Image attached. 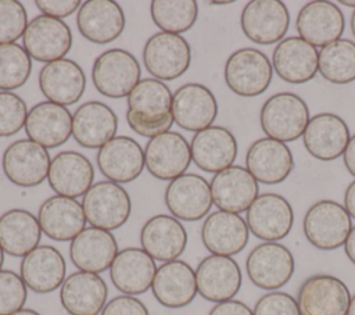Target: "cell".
<instances>
[{
  "mask_svg": "<svg viewBox=\"0 0 355 315\" xmlns=\"http://www.w3.org/2000/svg\"><path fill=\"white\" fill-rule=\"evenodd\" d=\"M171 89L158 79H141L128 96L126 122L129 128L143 136L153 139L172 128Z\"/></svg>",
  "mask_w": 355,
  "mask_h": 315,
  "instance_id": "obj_1",
  "label": "cell"
},
{
  "mask_svg": "<svg viewBox=\"0 0 355 315\" xmlns=\"http://www.w3.org/2000/svg\"><path fill=\"white\" fill-rule=\"evenodd\" d=\"M261 128L265 135L279 142H294L304 135L309 122L306 103L291 92L270 96L259 114Z\"/></svg>",
  "mask_w": 355,
  "mask_h": 315,
  "instance_id": "obj_2",
  "label": "cell"
},
{
  "mask_svg": "<svg viewBox=\"0 0 355 315\" xmlns=\"http://www.w3.org/2000/svg\"><path fill=\"white\" fill-rule=\"evenodd\" d=\"M137 58L128 50L110 49L93 62L92 80L96 90L110 99L128 97L141 80Z\"/></svg>",
  "mask_w": 355,
  "mask_h": 315,
  "instance_id": "obj_3",
  "label": "cell"
},
{
  "mask_svg": "<svg viewBox=\"0 0 355 315\" xmlns=\"http://www.w3.org/2000/svg\"><path fill=\"white\" fill-rule=\"evenodd\" d=\"M82 207L92 226L108 232L123 226L132 212L129 193L111 180L93 183L82 198Z\"/></svg>",
  "mask_w": 355,
  "mask_h": 315,
  "instance_id": "obj_4",
  "label": "cell"
},
{
  "mask_svg": "<svg viewBox=\"0 0 355 315\" xmlns=\"http://www.w3.org/2000/svg\"><path fill=\"white\" fill-rule=\"evenodd\" d=\"M273 67L258 49L244 47L233 51L225 62L223 76L227 87L237 96L255 97L270 85Z\"/></svg>",
  "mask_w": 355,
  "mask_h": 315,
  "instance_id": "obj_5",
  "label": "cell"
},
{
  "mask_svg": "<svg viewBox=\"0 0 355 315\" xmlns=\"http://www.w3.org/2000/svg\"><path fill=\"white\" fill-rule=\"evenodd\" d=\"M302 229L313 247L329 251L344 246L352 229V221L341 204L333 200H320L308 208Z\"/></svg>",
  "mask_w": 355,
  "mask_h": 315,
  "instance_id": "obj_6",
  "label": "cell"
},
{
  "mask_svg": "<svg viewBox=\"0 0 355 315\" xmlns=\"http://www.w3.org/2000/svg\"><path fill=\"white\" fill-rule=\"evenodd\" d=\"M143 64L147 72L158 80H173L190 67L191 49L182 35L157 32L143 47Z\"/></svg>",
  "mask_w": 355,
  "mask_h": 315,
  "instance_id": "obj_7",
  "label": "cell"
},
{
  "mask_svg": "<svg viewBox=\"0 0 355 315\" xmlns=\"http://www.w3.org/2000/svg\"><path fill=\"white\" fill-rule=\"evenodd\" d=\"M50 154L47 148L31 139H19L8 144L1 157L6 178L19 187L42 185L49 175Z\"/></svg>",
  "mask_w": 355,
  "mask_h": 315,
  "instance_id": "obj_8",
  "label": "cell"
},
{
  "mask_svg": "<svg viewBox=\"0 0 355 315\" xmlns=\"http://www.w3.org/2000/svg\"><path fill=\"white\" fill-rule=\"evenodd\" d=\"M72 42V32L64 19L43 14L33 17L28 22L22 36V47L31 58L46 64L65 58Z\"/></svg>",
  "mask_w": 355,
  "mask_h": 315,
  "instance_id": "obj_9",
  "label": "cell"
},
{
  "mask_svg": "<svg viewBox=\"0 0 355 315\" xmlns=\"http://www.w3.org/2000/svg\"><path fill=\"white\" fill-rule=\"evenodd\" d=\"M294 266L291 251L277 241H265L255 246L245 259L250 280L263 290L283 287L291 279Z\"/></svg>",
  "mask_w": 355,
  "mask_h": 315,
  "instance_id": "obj_10",
  "label": "cell"
},
{
  "mask_svg": "<svg viewBox=\"0 0 355 315\" xmlns=\"http://www.w3.org/2000/svg\"><path fill=\"white\" fill-rule=\"evenodd\" d=\"M349 301L347 284L327 273L309 276L297 294L301 315H347Z\"/></svg>",
  "mask_w": 355,
  "mask_h": 315,
  "instance_id": "obj_11",
  "label": "cell"
},
{
  "mask_svg": "<svg viewBox=\"0 0 355 315\" xmlns=\"http://www.w3.org/2000/svg\"><path fill=\"white\" fill-rule=\"evenodd\" d=\"M191 162L190 143L179 132L168 130L150 139L144 147L147 171L159 180H173L183 173Z\"/></svg>",
  "mask_w": 355,
  "mask_h": 315,
  "instance_id": "obj_12",
  "label": "cell"
},
{
  "mask_svg": "<svg viewBox=\"0 0 355 315\" xmlns=\"http://www.w3.org/2000/svg\"><path fill=\"white\" fill-rule=\"evenodd\" d=\"M164 201L172 216L187 222L202 219L214 204L208 180L197 173H183L171 180Z\"/></svg>",
  "mask_w": 355,
  "mask_h": 315,
  "instance_id": "obj_13",
  "label": "cell"
},
{
  "mask_svg": "<svg viewBox=\"0 0 355 315\" xmlns=\"http://www.w3.org/2000/svg\"><path fill=\"white\" fill-rule=\"evenodd\" d=\"M243 33L254 43L272 44L283 40L290 26V12L279 0H252L241 11Z\"/></svg>",
  "mask_w": 355,
  "mask_h": 315,
  "instance_id": "obj_14",
  "label": "cell"
},
{
  "mask_svg": "<svg viewBox=\"0 0 355 315\" xmlns=\"http://www.w3.org/2000/svg\"><path fill=\"white\" fill-rule=\"evenodd\" d=\"M245 222L255 237L263 241H277L290 233L294 223V211L283 196L263 193L247 210Z\"/></svg>",
  "mask_w": 355,
  "mask_h": 315,
  "instance_id": "obj_15",
  "label": "cell"
},
{
  "mask_svg": "<svg viewBox=\"0 0 355 315\" xmlns=\"http://www.w3.org/2000/svg\"><path fill=\"white\" fill-rule=\"evenodd\" d=\"M216 115L218 101L207 86L184 83L173 93L172 117L179 128L197 133L212 126Z\"/></svg>",
  "mask_w": 355,
  "mask_h": 315,
  "instance_id": "obj_16",
  "label": "cell"
},
{
  "mask_svg": "<svg viewBox=\"0 0 355 315\" xmlns=\"http://www.w3.org/2000/svg\"><path fill=\"white\" fill-rule=\"evenodd\" d=\"M198 294L211 301L222 303L233 300L243 282L241 269L232 257L208 255L196 268Z\"/></svg>",
  "mask_w": 355,
  "mask_h": 315,
  "instance_id": "obj_17",
  "label": "cell"
},
{
  "mask_svg": "<svg viewBox=\"0 0 355 315\" xmlns=\"http://www.w3.org/2000/svg\"><path fill=\"white\" fill-rule=\"evenodd\" d=\"M295 26L300 37L313 47H324L341 37L345 18L336 3L313 0L300 10Z\"/></svg>",
  "mask_w": 355,
  "mask_h": 315,
  "instance_id": "obj_18",
  "label": "cell"
},
{
  "mask_svg": "<svg viewBox=\"0 0 355 315\" xmlns=\"http://www.w3.org/2000/svg\"><path fill=\"white\" fill-rule=\"evenodd\" d=\"M122 7L112 0L83 1L76 14L79 33L96 44H107L116 40L125 29Z\"/></svg>",
  "mask_w": 355,
  "mask_h": 315,
  "instance_id": "obj_19",
  "label": "cell"
},
{
  "mask_svg": "<svg viewBox=\"0 0 355 315\" xmlns=\"http://www.w3.org/2000/svg\"><path fill=\"white\" fill-rule=\"evenodd\" d=\"M212 203L226 212L240 214L258 197V182L241 165H232L215 173L209 182Z\"/></svg>",
  "mask_w": 355,
  "mask_h": 315,
  "instance_id": "obj_20",
  "label": "cell"
},
{
  "mask_svg": "<svg viewBox=\"0 0 355 315\" xmlns=\"http://www.w3.org/2000/svg\"><path fill=\"white\" fill-rule=\"evenodd\" d=\"M96 161L100 172L115 183L133 182L146 167L144 150L129 136H115L107 142L98 148Z\"/></svg>",
  "mask_w": 355,
  "mask_h": 315,
  "instance_id": "obj_21",
  "label": "cell"
},
{
  "mask_svg": "<svg viewBox=\"0 0 355 315\" xmlns=\"http://www.w3.org/2000/svg\"><path fill=\"white\" fill-rule=\"evenodd\" d=\"M37 80L47 101L64 107L78 103L86 90V75L82 67L69 58L44 64L39 71Z\"/></svg>",
  "mask_w": 355,
  "mask_h": 315,
  "instance_id": "obj_22",
  "label": "cell"
},
{
  "mask_svg": "<svg viewBox=\"0 0 355 315\" xmlns=\"http://www.w3.org/2000/svg\"><path fill=\"white\" fill-rule=\"evenodd\" d=\"M140 244L157 261H175L186 250L187 232L175 216L158 214L148 218L141 226Z\"/></svg>",
  "mask_w": 355,
  "mask_h": 315,
  "instance_id": "obj_23",
  "label": "cell"
},
{
  "mask_svg": "<svg viewBox=\"0 0 355 315\" xmlns=\"http://www.w3.org/2000/svg\"><path fill=\"white\" fill-rule=\"evenodd\" d=\"M247 171L263 185H277L288 178L294 168V158L283 142L262 137L255 140L245 154Z\"/></svg>",
  "mask_w": 355,
  "mask_h": 315,
  "instance_id": "obj_24",
  "label": "cell"
},
{
  "mask_svg": "<svg viewBox=\"0 0 355 315\" xmlns=\"http://www.w3.org/2000/svg\"><path fill=\"white\" fill-rule=\"evenodd\" d=\"M47 180L57 196L83 197L93 185L94 168L82 153L64 150L51 158Z\"/></svg>",
  "mask_w": 355,
  "mask_h": 315,
  "instance_id": "obj_25",
  "label": "cell"
},
{
  "mask_svg": "<svg viewBox=\"0 0 355 315\" xmlns=\"http://www.w3.org/2000/svg\"><path fill=\"white\" fill-rule=\"evenodd\" d=\"M25 133L44 148L64 144L72 135V114L60 104L40 101L31 107L25 122Z\"/></svg>",
  "mask_w": 355,
  "mask_h": 315,
  "instance_id": "obj_26",
  "label": "cell"
},
{
  "mask_svg": "<svg viewBox=\"0 0 355 315\" xmlns=\"http://www.w3.org/2000/svg\"><path fill=\"white\" fill-rule=\"evenodd\" d=\"M118 117L103 101L80 104L72 115V136L85 148H101L116 136Z\"/></svg>",
  "mask_w": 355,
  "mask_h": 315,
  "instance_id": "obj_27",
  "label": "cell"
},
{
  "mask_svg": "<svg viewBox=\"0 0 355 315\" xmlns=\"http://www.w3.org/2000/svg\"><path fill=\"white\" fill-rule=\"evenodd\" d=\"M190 151L191 161L201 171L218 173L233 165L237 157V140L227 128L212 125L194 133Z\"/></svg>",
  "mask_w": 355,
  "mask_h": 315,
  "instance_id": "obj_28",
  "label": "cell"
},
{
  "mask_svg": "<svg viewBox=\"0 0 355 315\" xmlns=\"http://www.w3.org/2000/svg\"><path fill=\"white\" fill-rule=\"evenodd\" d=\"M248 237L247 222L233 212L214 211L201 226L202 244L214 255L232 257L239 254L247 246Z\"/></svg>",
  "mask_w": 355,
  "mask_h": 315,
  "instance_id": "obj_29",
  "label": "cell"
},
{
  "mask_svg": "<svg viewBox=\"0 0 355 315\" xmlns=\"http://www.w3.org/2000/svg\"><path fill=\"white\" fill-rule=\"evenodd\" d=\"M349 137L347 124L333 112H320L309 118L302 135L306 151L320 161H331L341 157Z\"/></svg>",
  "mask_w": 355,
  "mask_h": 315,
  "instance_id": "obj_30",
  "label": "cell"
},
{
  "mask_svg": "<svg viewBox=\"0 0 355 315\" xmlns=\"http://www.w3.org/2000/svg\"><path fill=\"white\" fill-rule=\"evenodd\" d=\"M108 287L98 273L78 271L65 278L60 301L69 315H98L107 304Z\"/></svg>",
  "mask_w": 355,
  "mask_h": 315,
  "instance_id": "obj_31",
  "label": "cell"
},
{
  "mask_svg": "<svg viewBox=\"0 0 355 315\" xmlns=\"http://www.w3.org/2000/svg\"><path fill=\"white\" fill-rule=\"evenodd\" d=\"M42 232L55 241H72L86 229V215L76 198L53 196L42 203L37 211Z\"/></svg>",
  "mask_w": 355,
  "mask_h": 315,
  "instance_id": "obj_32",
  "label": "cell"
},
{
  "mask_svg": "<svg viewBox=\"0 0 355 315\" xmlns=\"http://www.w3.org/2000/svg\"><path fill=\"white\" fill-rule=\"evenodd\" d=\"M319 53L300 36H288L277 43L272 56V67L287 83L301 85L315 78Z\"/></svg>",
  "mask_w": 355,
  "mask_h": 315,
  "instance_id": "obj_33",
  "label": "cell"
},
{
  "mask_svg": "<svg viewBox=\"0 0 355 315\" xmlns=\"http://www.w3.org/2000/svg\"><path fill=\"white\" fill-rule=\"evenodd\" d=\"M151 291L161 305L166 308H183L198 293L196 271L182 259L164 262L157 268Z\"/></svg>",
  "mask_w": 355,
  "mask_h": 315,
  "instance_id": "obj_34",
  "label": "cell"
},
{
  "mask_svg": "<svg viewBox=\"0 0 355 315\" xmlns=\"http://www.w3.org/2000/svg\"><path fill=\"white\" fill-rule=\"evenodd\" d=\"M67 264L53 246H37L26 254L19 265V276L28 289L46 294L57 290L65 280Z\"/></svg>",
  "mask_w": 355,
  "mask_h": 315,
  "instance_id": "obj_35",
  "label": "cell"
},
{
  "mask_svg": "<svg viewBox=\"0 0 355 315\" xmlns=\"http://www.w3.org/2000/svg\"><path fill=\"white\" fill-rule=\"evenodd\" d=\"M118 250L115 236L104 229L94 226L83 229L69 246L72 264L83 272L100 273L110 269Z\"/></svg>",
  "mask_w": 355,
  "mask_h": 315,
  "instance_id": "obj_36",
  "label": "cell"
},
{
  "mask_svg": "<svg viewBox=\"0 0 355 315\" xmlns=\"http://www.w3.org/2000/svg\"><path fill=\"white\" fill-rule=\"evenodd\" d=\"M155 272V259L139 247L121 250L110 266L112 284L126 296L146 293L153 284Z\"/></svg>",
  "mask_w": 355,
  "mask_h": 315,
  "instance_id": "obj_37",
  "label": "cell"
},
{
  "mask_svg": "<svg viewBox=\"0 0 355 315\" xmlns=\"http://www.w3.org/2000/svg\"><path fill=\"white\" fill-rule=\"evenodd\" d=\"M37 216L24 208H11L0 215V246L11 257H25L42 240Z\"/></svg>",
  "mask_w": 355,
  "mask_h": 315,
  "instance_id": "obj_38",
  "label": "cell"
},
{
  "mask_svg": "<svg viewBox=\"0 0 355 315\" xmlns=\"http://www.w3.org/2000/svg\"><path fill=\"white\" fill-rule=\"evenodd\" d=\"M319 74L334 85L355 80V42L338 39L319 51Z\"/></svg>",
  "mask_w": 355,
  "mask_h": 315,
  "instance_id": "obj_39",
  "label": "cell"
},
{
  "mask_svg": "<svg viewBox=\"0 0 355 315\" xmlns=\"http://www.w3.org/2000/svg\"><path fill=\"white\" fill-rule=\"evenodd\" d=\"M150 12L161 32L180 35L196 24L198 6L194 0H154L150 4Z\"/></svg>",
  "mask_w": 355,
  "mask_h": 315,
  "instance_id": "obj_40",
  "label": "cell"
},
{
  "mask_svg": "<svg viewBox=\"0 0 355 315\" xmlns=\"http://www.w3.org/2000/svg\"><path fill=\"white\" fill-rule=\"evenodd\" d=\"M32 72V58L17 43L0 44V92L22 87Z\"/></svg>",
  "mask_w": 355,
  "mask_h": 315,
  "instance_id": "obj_41",
  "label": "cell"
},
{
  "mask_svg": "<svg viewBox=\"0 0 355 315\" xmlns=\"http://www.w3.org/2000/svg\"><path fill=\"white\" fill-rule=\"evenodd\" d=\"M28 14L17 0H0V44L14 43L24 36Z\"/></svg>",
  "mask_w": 355,
  "mask_h": 315,
  "instance_id": "obj_42",
  "label": "cell"
},
{
  "mask_svg": "<svg viewBox=\"0 0 355 315\" xmlns=\"http://www.w3.org/2000/svg\"><path fill=\"white\" fill-rule=\"evenodd\" d=\"M28 108L25 101L12 92H0V137L18 133L26 122Z\"/></svg>",
  "mask_w": 355,
  "mask_h": 315,
  "instance_id": "obj_43",
  "label": "cell"
},
{
  "mask_svg": "<svg viewBox=\"0 0 355 315\" xmlns=\"http://www.w3.org/2000/svg\"><path fill=\"white\" fill-rule=\"evenodd\" d=\"M28 287L22 278L10 269L0 271V315H11L24 308Z\"/></svg>",
  "mask_w": 355,
  "mask_h": 315,
  "instance_id": "obj_44",
  "label": "cell"
},
{
  "mask_svg": "<svg viewBox=\"0 0 355 315\" xmlns=\"http://www.w3.org/2000/svg\"><path fill=\"white\" fill-rule=\"evenodd\" d=\"M254 315H301L297 300L284 291L263 294L252 309Z\"/></svg>",
  "mask_w": 355,
  "mask_h": 315,
  "instance_id": "obj_45",
  "label": "cell"
},
{
  "mask_svg": "<svg viewBox=\"0 0 355 315\" xmlns=\"http://www.w3.org/2000/svg\"><path fill=\"white\" fill-rule=\"evenodd\" d=\"M100 315H150L147 307L135 296H116L110 300Z\"/></svg>",
  "mask_w": 355,
  "mask_h": 315,
  "instance_id": "obj_46",
  "label": "cell"
},
{
  "mask_svg": "<svg viewBox=\"0 0 355 315\" xmlns=\"http://www.w3.org/2000/svg\"><path fill=\"white\" fill-rule=\"evenodd\" d=\"M82 1L79 0H36L35 6L37 10L47 17L67 18L79 10Z\"/></svg>",
  "mask_w": 355,
  "mask_h": 315,
  "instance_id": "obj_47",
  "label": "cell"
},
{
  "mask_svg": "<svg viewBox=\"0 0 355 315\" xmlns=\"http://www.w3.org/2000/svg\"><path fill=\"white\" fill-rule=\"evenodd\" d=\"M208 315H254V312L247 304L239 300H227L215 304Z\"/></svg>",
  "mask_w": 355,
  "mask_h": 315,
  "instance_id": "obj_48",
  "label": "cell"
},
{
  "mask_svg": "<svg viewBox=\"0 0 355 315\" xmlns=\"http://www.w3.org/2000/svg\"><path fill=\"white\" fill-rule=\"evenodd\" d=\"M344 165L347 171L355 176V135L349 137V142L347 144V148L344 151Z\"/></svg>",
  "mask_w": 355,
  "mask_h": 315,
  "instance_id": "obj_49",
  "label": "cell"
},
{
  "mask_svg": "<svg viewBox=\"0 0 355 315\" xmlns=\"http://www.w3.org/2000/svg\"><path fill=\"white\" fill-rule=\"evenodd\" d=\"M344 207L351 218H355V180H352L344 193Z\"/></svg>",
  "mask_w": 355,
  "mask_h": 315,
  "instance_id": "obj_50",
  "label": "cell"
},
{
  "mask_svg": "<svg viewBox=\"0 0 355 315\" xmlns=\"http://www.w3.org/2000/svg\"><path fill=\"white\" fill-rule=\"evenodd\" d=\"M344 250H345V255L348 257V259L355 265V226H352V229L344 243Z\"/></svg>",
  "mask_w": 355,
  "mask_h": 315,
  "instance_id": "obj_51",
  "label": "cell"
},
{
  "mask_svg": "<svg viewBox=\"0 0 355 315\" xmlns=\"http://www.w3.org/2000/svg\"><path fill=\"white\" fill-rule=\"evenodd\" d=\"M11 315H40V314L35 309H31V308H22V309H19V311H17Z\"/></svg>",
  "mask_w": 355,
  "mask_h": 315,
  "instance_id": "obj_52",
  "label": "cell"
},
{
  "mask_svg": "<svg viewBox=\"0 0 355 315\" xmlns=\"http://www.w3.org/2000/svg\"><path fill=\"white\" fill-rule=\"evenodd\" d=\"M347 315H355V294L351 296V301H349V307H348Z\"/></svg>",
  "mask_w": 355,
  "mask_h": 315,
  "instance_id": "obj_53",
  "label": "cell"
},
{
  "mask_svg": "<svg viewBox=\"0 0 355 315\" xmlns=\"http://www.w3.org/2000/svg\"><path fill=\"white\" fill-rule=\"evenodd\" d=\"M351 29H352V35L355 36V11L351 15Z\"/></svg>",
  "mask_w": 355,
  "mask_h": 315,
  "instance_id": "obj_54",
  "label": "cell"
},
{
  "mask_svg": "<svg viewBox=\"0 0 355 315\" xmlns=\"http://www.w3.org/2000/svg\"><path fill=\"white\" fill-rule=\"evenodd\" d=\"M233 1H209V4L212 6H225V4H230Z\"/></svg>",
  "mask_w": 355,
  "mask_h": 315,
  "instance_id": "obj_55",
  "label": "cell"
},
{
  "mask_svg": "<svg viewBox=\"0 0 355 315\" xmlns=\"http://www.w3.org/2000/svg\"><path fill=\"white\" fill-rule=\"evenodd\" d=\"M341 4H344V6H347V7H354L355 8V1H348V0H341L340 1Z\"/></svg>",
  "mask_w": 355,
  "mask_h": 315,
  "instance_id": "obj_56",
  "label": "cell"
},
{
  "mask_svg": "<svg viewBox=\"0 0 355 315\" xmlns=\"http://www.w3.org/2000/svg\"><path fill=\"white\" fill-rule=\"evenodd\" d=\"M3 262H4V251L0 246V271H1V266H3Z\"/></svg>",
  "mask_w": 355,
  "mask_h": 315,
  "instance_id": "obj_57",
  "label": "cell"
}]
</instances>
